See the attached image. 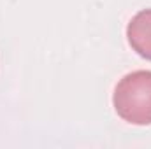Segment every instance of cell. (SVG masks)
Instances as JSON below:
<instances>
[{"label": "cell", "mask_w": 151, "mask_h": 149, "mask_svg": "<svg viewBox=\"0 0 151 149\" xmlns=\"http://www.w3.org/2000/svg\"><path fill=\"white\" fill-rule=\"evenodd\" d=\"M113 105L123 121L139 126L151 125V70L125 75L116 84Z\"/></svg>", "instance_id": "6da1fadb"}, {"label": "cell", "mask_w": 151, "mask_h": 149, "mask_svg": "<svg viewBox=\"0 0 151 149\" xmlns=\"http://www.w3.org/2000/svg\"><path fill=\"white\" fill-rule=\"evenodd\" d=\"M127 37L132 49L151 62V9L139 11L127 27Z\"/></svg>", "instance_id": "7a4b0ae2"}]
</instances>
